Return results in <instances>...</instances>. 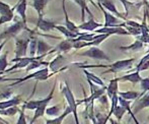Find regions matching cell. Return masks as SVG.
Listing matches in <instances>:
<instances>
[{
    "label": "cell",
    "instance_id": "obj_25",
    "mask_svg": "<svg viewBox=\"0 0 149 124\" xmlns=\"http://www.w3.org/2000/svg\"><path fill=\"white\" fill-rule=\"evenodd\" d=\"M56 30L59 31L61 34H63V36L66 39H76V38H78L81 35V33H74V32L68 30L65 26H60V25H57Z\"/></svg>",
    "mask_w": 149,
    "mask_h": 124
},
{
    "label": "cell",
    "instance_id": "obj_44",
    "mask_svg": "<svg viewBox=\"0 0 149 124\" xmlns=\"http://www.w3.org/2000/svg\"><path fill=\"white\" fill-rule=\"evenodd\" d=\"M143 3H144V7L147 9V12H148V16H149V3H148V1H143Z\"/></svg>",
    "mask_w": 149,
    "mask_h": 124
},
{
    "label": "cell",
    "instance_id": "obj_48",
    "mask_svg": "<svg viewBox=\"0 0 149 124\" xmlns=\"http://www.w3.org/2000/svg\"><path fill=\"white\" fill-rule=\"evenodd\" d=\"M132 119L134 120V122H135V124H140L139 122H138V120H137V118H136V116H135V117H133Z\"/></svg>",
    "mask_w": 149,
    "mask_h": 124
},
{
    "label": "cell",
    "instance_id": "obj_21",
    "mask_svg": "<svg viewBox=\"0 0 149 124\" xmlns=\"http://www.w3.org/2000/svg\"><path fill=\"white\" fill-rule=\"evenodd\" d=\"M65 1L66 0H63L62 1V8H63V12H64V15H65V27H66L68 30L74 32V33H80L78 29V26L72 22L68 18V13H67V10H66V6H65Z\"/></svg>",
    "mask_w": 149,
    "mask_h": 124
},
{
    "label": "cell",
    "instance_id": "obj_16",
    "mask_svg": "<svg viewBox=\"0 0 149 124\" xmlns=\"http://www.w3.org/2000/svg\"><path fill=\"white\" fill-rule=\"evenodd\" d=\"M149 107V95H144L143 97H140L139 100H137V102L133 105V113L137 114L141 110Z\"/></svg>",
    "mask_w": 149,
    "mask_h": 124
},
{
    "label": "cell",
    "instance_id": "obj_30",
    "mask_svg": "<svg viewBox=\"0 0 149 124\" xmlns=\"http://www.w3.org/2000/svg\"><path fill=\"white\" fill-rule=\"evenodd\" d=\"M14 11H15V7H12V10L10 12H8V13H6V14H3V15H0V27H1L2 25H5V24H7V22H11V20L15 18Z\"/></svg>",
    "mask_w": 149,
    "mask_h": 124
},
{
    "label": "cell",
    "instance_id": "obj_5",
    "mask_svg": "<svg viewBox=\"0 0 149 124\" xmlns=\"http://www.w3.org/2000/svg\"><path fill=\"white\" fill-rule=\"evenodd\" d=\"M14 39H15V49H14L15 58H22L28 56L29 47H30L31 37H26V38L16 37Z\"/></svg>",
    "mask_w": 149,
    "mask_h": 124
},
{
    "label": "cell",
    "instance_id": "obj_26",
    "mask_svg": "<svg viewBox=\"0 0 149 124\" xmlns=\"http://www.w3.org/2000/svg\"><path fill=\"white\" fill-rule=\"evenodd\" d=\"M145 95L144 92L142 93H138V92L135 91H128V92H119V96L124 98L125 100H129V101H133L136 100V99H139L141 96Z\"/></svg>",
    "mask_w": 149,
    "mask_h": 124
},
{
    "label": "cell",
    "instance_id": "obj_18",
    "mask_svg": "<svg viewBox=\"0 0 149 124\" xmlns=\"http://www.w3.org/2000/svg\"><path fill=\"white\" fill-rule=\"evenodd\" d=\"M73 49V40L72 39H65L62 40L59 44L55 47L56 52H61V53H66Z\"/></svg>",
    "mask_w": 149,
    "mask_h": 124
},
{
    "label": "cell",
    "instance_id": "obj_49",
    "mask_svg": "<svg viewBox=\"0 0 149 124\" xmlns=\"http://www.w3.org/2000/svg\"><path fill=\"white\" fill-rule=\"evenodd\" d=\"M5 41H6V40H5ZM2 42H4V41H3V40H2V39H1V38H0V44H1V43H2Z\"/></svg>",
    "mask_w": 149,
    "mask_h": 124
},
{
    "label": "cell",
    "instance_id": "obj_9",
    "mask_svg": "<svg viewBox=\"0 0 149 124\" xmlns=\"http://www.w3.org/2000/svg\"><path fill=\"white\" fill-rule=\"evenodd\" d=\"M65 64H66V59H65V57L62 54H58L52 61L49 62V68H50V70H52L54 73H57V72H59V71L66 68Z\"/></svg>",
    "mask_w": 149,
    "mask_h": 124
},
{
    "label": "cell",
    "instance_id": "obj_50",
    "mask_svg": "<svg viewBox=\"0 0 149 124\" xmlns=\"http://www.w3.org/2000/svg\"><path fill=\"white\" fill-rule=\"evenodd\" d=\"M147 53H149V47H148V49H147Z\"/></svg>",
    "mask_w": 149,
    "mask_h": 124
},
{
    "label": "cell",
    "instance_id": "obj_31",
    "mask_svg": "<svg viewBox=\"0 0 149 124\" xmlns=\"http://www.w3.org/2000/svg\"><path fill=\"white\" fill-rule=\"evenodd\" d=\"M44 65H45V66H49V62H45L44 60H33V61L26 68V72H30L31 70L37 69L41 66H44Z\"/></svg>",
    "mask_w": 149,
    "mask_h": 124
},
{
    "label": "cell",
    "instance_id": "obj_43",
    "mask_svg": "<svg viewBox=\"0 0 149 124\" xmlns=\"http://www.w3.org/2000/svg\"><path fill=\"white\" fill-rule=\"evenodd\" d=\"M8 42V40H6V41H4V42H2L1 44H0V56H1V52H2V49L4 48V45H5L6 43Z\"/></svg>",
    "mask_w": 149,
    "mask_h": 124
},
{
    "label": "cell",
    "instance_id": "obj_12",
    "mask_svg": "<svg viewBox=\"0 0 149 124\" xmlns=\"http://www.w3.org/2000/svg\"><path fill=\"white\" fill-rule=\"evenodd\" d=\"M100 3L102 4V5L104 6V7L106 8L109 12H111V13H113L114 15H116L117 18H121V20H124L125 22L127 20V16H126V14H122L121 12L117 9L116 5H115V3L112 1V0H100Z\"/></svg>",
    "mask_w": 149,
    "mask_h": 124
},
{
    "label": "cell",
    "instance_id": "obj_1",
    "mask_svg": "<svg viewBox=\"0 0 149 124\" xmlns=\"http://www.w3.org/2000/svg\"><path fill=\"white\" fill-rule=\"evenodd\" d=\"M135 61V58H129V59L120 60V61L111 63V64H76L78 67L82 69L86 68H107L108 70L104 71L102 74L107 73H118L120 71H123L124 69H128L133 65V62Z\"/></svg>",
    "mask_w": 149,
    "mask_h": 124
},
{
    "label": "cell",
    "instance_id": "obj_24",
    "mask_svg": "<svg viewBox=\"0 0 149 124\" xmlns=\"http://www.w3.org/2000/svg\"><path fill=\"white\" fill-rule=\"evenodd\" d=\"M74 1L77 5L80 7V10H81V22H85V11H87V13L89 14L90 18H93V14L91 13V11L89 10V8L87 7V4H86V1L84 0H72Z\"/></svg>",
    "mask_w": 149,
    "mask_h": 124
},
{
    "label": "cell",
    "instance_id": "obj_27",
    "mask_svg": "<svg viewBox=\"0 0 149 124\" xmlns=\"http://www.w3.org/2000/svg\"><path fill=\"white\" fill-rule=\"evenodd\" d=\"M143 47H144V43H142L139 40H136L131 45L121 46V47H119V49L122 50V51H138V50H141Z\"/></svg>",
    "mask_w": 149,
    "mask_h": 124
},
{
    "label": "cell",
    "instance_id": "obj_7",
    "mask_svg": "<svg viewBox=\"0 0 149 124\" xmlns=\"http://www.w3.org/2000/svg\"><path fill=\"white\" fill-rule=\"evenodd\" d=\"M97 4H98V6H100V9H102V13H104V27H123V28H125L126 22H120V20H121V18H117L116 15L108 12V10H107L100 2H97Z\"/></svg>",
    "mask_w": 149,
    "mask_h": 124
},
{
    "label": "cell",
    "instance_id": "obj_52",
    "mask_svg": "<svg viewBox=\"0 0 149 124\" xmlns=\"http://www.w3.org/2000/svg\"><path fill=\"white\" fill-rule=\"evenodd\" d=\"M143 1H147V0H143Z\"/></svg>",
    "mask_w": 149,
    "mask_h": 124
},
{
    "label": "cell",
    "instance_id": "obj_23",
    "mask_svg": "<svg viewBox=\"0 0 149 124\" xmlns=\"http://www.w3.org/2000/svg\"><path fill=\"white\" fill-rule=\"evenodd\" d=\"M48 2H49V0H33L31 6L38 12L39 16H44V10H45Z\"/></svg>",
    "mask_w": 149,
    "mask_h": 124
},
{
    "label": "cell",
    "instance_id": "obj_15",
    "mask_svg": "<svg viewBox=\"0 0 149 124\" xmlns=\"http://www.w3.org/2000/svg\"><path fill=\"white\" fill-rule=\"evenodd\" d=\"M14 7H15V12L20 16L22 20L26 26V8H28V2H26V0H18V2L16 3V5Z\"/></svg>",
    "mask_w": 149,
    "mask_h": 124
},
{
    "label": "cell",
    "instance_id": "obj_6",
    "mask_svg": "<svg viewBox=\"0 0 149 124\" xmlns=\"http://www.w3.org/2000/svg\"><path fill=\"white\" fill-rule=\"evenodd\" d=\"M55 87H56V81H55V83H54V85H53V88H52V90H51V92H50V94L48 95V96L45 98V102H44L43 104L41 105V106L38 107V108L35 110V114H33V118H31V122L29 123V124H35V122L38 120V119L41 118V117H43L44 115L46 114V109L48 108V105H49V103L51 102L52 99L54 98V93H55Z\"/></svg>",
    "mask_w": 149,
    "mask_h": 124
},
{
    "label": "cell",
    "instance_id": "obj_40",
    "mask_svg": "<svg viewBox=\"0 0 149 124\" xmlns=\"http://www.w3.org/2000/svg\"><path fill=\"white\" fill-rule=\"evenodd\" d=\"M140 85H141L142 92H144V93L148 92L149 91V77L142 78V81H140Z\"/></svg>",
    "mask_w": 149,
    "mask_h": 124
},
{
    "label": "cell",
    "instance_id": "obj_29",
    "mask_svg": "<svg viewBox=\"0 0 149 124\" xmlns=\"http://www.w3.org/2000/svg\"><path fill=\"white\" fill-rule=\"evenodd\" d=\"M83 72H84L85 75H86V77H87V79H88V81H92V83H95V85H100V87H106V85H104V81H102L98 76H96L95 74H93V73L87 71L86 69H83Z\"/></svg>",
    "mask_w": 149,
    "mask_h": 124
},
{
    "label": "cell",
    "instance_id": "obj_33",
    "mask_svg": "<svg viewBox=\"0 0 149 124\" xmlns=\"http://www.w3.org/2000/svg\"><path fill=\"white\" fill-rule=\"evenodd\" d=\"M60 112H61L60 105H56V106H53V107H48V108L46 109V115H48V116L58 117L61 115Z\"/></svg>",
    "mask_w": 149,
    "mask_h": 124
},
{
    "label": "cell",
    "instance_id": "obj_20",
    "mask_svg": "<svg viewBox=\"0 0 149 124\" xmlns=\"http://www.w3.org/2000/svg\"><path fill=\"white\" fill-rule=\"evenodd\" d=\"M119 81H130V83L135 85V83H140V81H142V77H141V75H140V71L135 70L134 72L126 74L122 77H119Z\"/></svg>",
    "mask_w": 149,
    "mask_h": 124
},
{
    "label": "cell",
    "instance_id": "obj_32",
    "mask_svg": "<svg viewBox=\"0 0 149 124\" xmlns=\"http://www.w3.org/2000/svg\"><path fill=\"white\" fill-rule=\"evenodd\" d=\"M109 37H110V35H108V34H97L95 40H93L92 42H88V43L86 42V47H87V46H97V45H100V43H102V42H104L106 39H108Z\"/></svg>",
    "mask_w": 149,
    "mask_h": 124
},
{
    "label": "cell",
    "instance_id": "obj_45",
    "mask_svg": "<svg viewBox=\"0 0 149 124\" xmlns=\"http://www.w3.org/2000/svg\"><path fill=\"white\" fill-rule=\"evenodd\" d=\"M0 124H9L6 120H4V119H2L1 117H0Z\"/></svg>",
    "mask_w": 149,
    "mask_h": 124
},
{
    "label": "cell",
    "instance_id": "obj_35",
    "mask_svg": "<svg viewBox=\"0 0 149 124\" xmlns=\"http://www.w3.org/2000/svg\"><path fill=\"white\" fill-rule=\"evenodd\" d=\"M7 58H8V51L4 52L3 54H1L0 56V72L3 74L4 71L6 70L8 66V61H7Z\"/></svg>",
    "mask_w": 149,
    "mask_h": 124
},
{
    "label": "cell",
    "instance_id": "obj_37",
    "mask_svg": "<svg viewBox=\"0 0 149 124\" xmlns=\"http://www.w3.org/2000/svg\"><path fill=\"white\" fill-rule=\"evenodd\" d=\"M126 109L124 108V107H122L121 105H118V107H117L116 109H115V111H114V113L113 114L116 116V118L118 119V121H121V119H122V117L124 116V114L126 113Z\"/></svg>",
    "mask_w": 149,
    "mask_h": 124
},
{
    "label": "cell",
    "instance_id": "obj_41",
    "mask_svg": "<svg viewBox=\"0 0 149 124\" xmlns=\"http://www.w3.org/2000/svg\"><path fill=\"white\" fill-rule=\"evenodd\" d=\"M136 40H139L144 44H149V34H141L136 37Z\"/></svg>",
    "mask_w": 149,
    "mask_h": 124
},
{
    "label": "cell",
    "instance_id": "obj_11",
    "mask_svg": "<svg viewBox=\"0 0 149 124\" xmlns=\"http://www.w3.org/2000/svg\"><path fill=\"white\" fill-rule=\"evenodd\" d=\"M95 34H108V35H130L129 32L123 27H104L94 32Z\"/></svg>",
    "mask_w": 149,
    "mask_h": 124
},
{
    "label": "cell",
    "instance_id": "obj_17",
    "mask_svg": "<svg viewBox=\"0 0 149 124\" xmlns=\"http://www.w3.org/2000/svg\"><path fill=\"white\" fill-rule=\"evenodd\" d=\"M22 103H24V101H22V96H15V97H13V98L8 99V100L1 101V102H0V110L10 108V107L18 106V105L22 104Z\"/></svg>",
    "mask_w": 149,
    "mask_h": 124
},
{
    "label": "cell",
    "instance_id": "obj_51",
    "mask_svg": "<svg viewBox=\"0 0 149 124\" xmlns=\"http://www.w3.org/2000/svg\"><path fill=\"white\" fill-rule=\"evenodd\" d=\"M147 119H148V120H149V115H148V117H147Z\"/></svg>",
    "mask_w": 149,
    "mask_h": 124
},
{
    "label": "cell",
    "instance_id": "obj_2",
    "mask_svg": "<svg viewBox=\"0 0 149 124\" xmlns=\"http://www.w3.org/2000/svg\"><path fill=\"white\" fill-rule=\"evenodd\" d=\"M49 70H50L49 66H46V67H44V68L40 69V70H37L33 73H30V74H28L26 76L22 77V78H15V79L12 78L13 83H12L9 87H15V85H20V83H26V81H30V79H35V81H47L49 77H51L52 75L55 74L54 72L50 74Z\"/></svg>",
    "mask_w": 149,
    "mask_h": 124
},
{
    "label": "cell",
    "instance_id": "obj_39",
    "mask_svg": "<svg viewBox=\"0 0 149 124\" xmlns=\"http://www.w3.org/2000/svg\"><path fill=\"white\" fill-rule=\"evenodd\" d=\"M19 116H18V119L16 121V124H28V121H26V114H24V109H20L19 111Z\"/></svg>",
    "mask_w": 149,
    "mask_h": 124
},
{
    "label": "cell",
    "instance_id": "obj_22",
    "mask_svg": "<svg viewBox=\"0 0 149 124\" xmlns=\"http://www.w3.org/2000/svg\"><path fill=\"white\" fill-rule=\"evenodd\" d=\"M119 78H114L111 79L109 83V87H107V96L110 99H112L116 94H119Z\"/></svg>",
    "mask_w": 149,
    "mask_h": 124
},
{
    "label": "cell",
    "instance_id": "obj_28",
    "mask_svg": "<svg viewBox=\"0 0 149 124\" xmlns=\"http://www.w3.org/2000/svg\"><path fill=\"white\" fill-rule=\"evenodd\" d=\"M44 102H45V98L41 99V100H31V101H29V102L24 103L22 108H24V110H33L35 111L36 109H37L38 107L41 106Z\"/></svg>",
    "mask_w": 149,
    "mask_h": 124
},
{
    "label": "cell",
    "instance_id": "obj_46",
    "mask_svg": "<svg viewBox=\"0 0 149 124\" xmlns=\"http://www.w3.org/2000/svg\"><path fill=\"white\" fill-rule=\"evenodd\" d=\"M87 1L91 2V3L93 4L94 6H96V5H95V3H94V2H100V0H87Z\"/></svg>",
    "mask_w": 149,
    "mask_h": 124
},
{
    "label": "cell",
    "instance_id": "obj_8",
    "mask_svg": "<svg viewBox=\"0 0 149 124\" xmlns=\"http://www.w3.org/2000/svg\"><path fill=\"white\" fill-rule=\"evenodd\" d=\"M78 55L86 56V57L92 58V59H95V60H108V61L111 60V58L109 57L102 49L96 48V47H91V48H89V49H87L86 51L79 52Z\"/></svg>",
    "mask_w": 149,
    "mask_h": 124
},
{
    "label": "cell",
    "instance_id": "obj_14",
    "mask_svg": "<svg viewBox=\"0 0 149 124\" xmlns=\"http://www.w3.org/2000/svg\"><path fill=\"white\" fill-rule=\"evenodd\" d=\"M56 52L55 48L45 42L42 39H38V48H37V55H45V54H51Z\"/></svg>",
    "mask_w": 149,
    "mask_h": 124
},
{
    "label": "cell",
    "instance_id": "obj_10",
    "mask_svg": "<svg viewBox=\"0 0 149 124\" xmlns=\"http://www.w3.org/2000/svg\"><path fill=\"white\" fill-rule=\"evenodd\" d=\"M56 27H57L56 22L51 20H46V18H44V16H39L36 29H40L43 32H51L56 30Z\"/></svg>",
    "mask_w": 149,
    "mask_h": 124
},
{
    "label": "cell",
    "instance_id": "obj_47",
    "mask_svg": "<svg viewBox=\"0 0 149 124\" xmlns=\"http://www.w3.org/2000/svg\"><path fill=\"white\" fill-rule=\"evenodd\" d=\"M110 122H111V124H121L120 122H116V121H114L113 119H110Z\"/></svg>",
    "mask_w": 149,
    "mask_h": 124
},
{
    "label": "cell",
    "instance_id": "obj_19",
    "mask_svg": "<svg viewBox=\"0 0 149 124\" xmlns=\"http://www.w3.org/2000/svg\"><path fill=\"white\" fill-rule=\"evenodd\" d=\"M70 114H72V111H71L70 107L67 106L60 116L55 117V118H53V119H46L45 124H62V122L64 121V119Z\"/></svg>",
    "mask_w": 149,
    "mask_h": 124
},
{
    "label": "cell",
    "instance_id": "obj_42",
    "mask_svg": "<svg viewBox=\"0 0 149 124\" xmlns=\"http://www.w3.org/2000/svg\"><path fill=\"white\" fill-rule=\"evenodd\" d=\"M149 68V60L144 63H142V64H137V66H136V69L135 70H138V71H144V70H147Z\"/></svg>",
    "mask_w": 149,
    "mask_h": 124
},
{
    "label": "cell",
    "instance_id": "obj_36",
    "mask_svg": "<svg viewBox=\"0 0 149 124\" xmlns=\"http://www.w3.org/2000/svg\"><path fill=\"white\" fill-rule=\"evenodd\" d=\"M37 48H38V39L35 37H31L30 47H29V52H30V56L37 55Z\"/></svg>",
    "mask_w": 149,
    "mask_h": 124
},
{
    "label": "cell",
    "instance_id": "obj_34",
    "mask_svg": "<svg viewBox=\"0 0 149 124\" xmlns=\"http://www.w3.org/2000/svg\"><path fill=\"white\" fill-rule=\"evenodd\" d=\"M20 109L17 106L10 107L7 109H3V110H0V115H3V116H14L15 114L19 113Z\"/></svg>",
    "mask_w": 149,
    "mask_h": 124
},
{
    "label": "cell",
    "instance_id": "obj_13",
    "mask_svg": "<svg viewBox=\"0 0 149 124\" xmlns=\"http://www.w3.org/2000/svg\"><path fill=\"white\" fill-rule=\"evenodd\" d=\"M100 28H104V25L100 24V22H97L93 20V18H90L89 20L87 22H82L81 25L78 26L79 30H82L84 32H95L96 29H100Z\"/></svg>",
    "mask_w": 149,
    "mask_h": 124
},
{
    "label": "cell",
    "instance_id": "obj_4",
    "mask_svg": "<svg viewBox=\"0 0 149 124\" xmlns=\"http://www.w3.org/2000/svg\"><path fill=\"white\" fill-rule=\"evenodd\" d=\"M49 54H45V55H37V56H26V57H22V58H15L11 60V62H13L14 64L12 65L11 67H9L8 69H6L4 71V73L6 72H11L13 70H16V69H22V68H26L29 65L31 64L33 60H43L44 58L46 57Z\"/></svg>",
    "mask_w": 149,
    "mask_h": 124
},
{
    "label": "cell",
    "instance_id": "obj_3",
    "mask_svg": "<svg viewBox=\"0 0 149 124\" xmlns=\"http://www.w3.org/2000/svg\"><path fill=\"white\" fill-rule=\"evenodd\" d=\"M61 92L64 95L65 99H66L67 103H68V106L70 107L71 111H72V114L74 116V120L75 124H80L79 123V119H78V114H77V107H78V102L75 100V97L73 95L71 89L69 88V85L67 83H64V85H62L61 88Z\"/></svg>",
    "mask_w": 149,
    "mask_h": 124
},
{
    "label": "cell",
    "instance_id": "obj_38",
    "mask_svg": "<svg viewBox=\"0 0 149 124\" xmlns=\"http://www.w3.org/2000/svg\"><path fill=\"white\" fill-rule=\"evenodd\" d=\"M12 10V7H10V5L6 2H3L2 0H0V15H3L8 12H10Z\"/></svg>",
    "mask_w": 149,
    "mask_h": 124
}]
</instances>
